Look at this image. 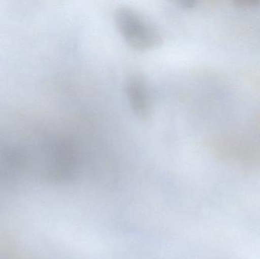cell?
<instances>
[{
    "mask_svg": "<svg viewBox=\"0 0 260 259\" xmlns=\"http://www.w3.org/2000/svg\"><path fill=\"white\" fill-rule=\"evenodd\" d=\"M235 3L242 7H254L260 4V1L258 0H237Z\"/></svg>",
    "mask_w": 260,
    "mask_h": 259,
    "instance_id": "cell-3",
    "label": "cell"
},
{
    "mask_svg": "<svg viewBox=\"0 0 260 259\" xmlns=\"http://www.w3.org/2000/svg\"><path fill=\"white\" fill-rule=\"evenodd\" d=\"M123 91L131 109L132 114L139 120L145 121L153 110V95L145 75L133 72L128 76L124 82Z\"/></svg>",
    "mask_w": 260,
    "mask_h": 259,
    "instance_id": "cell-2",
    "label": "cell"
},
{
    "mask_svg": "<svg viewBox=\"0 0 260 259\" xmlns=\"http://www.w3.org/2000/svg\"><path fill=\"white\" fill-rule=\"evenodd\" d=\"M113 22L123 43L138 52L153 51L165 42L161 30L151 20L133 8L119 6L113 12Z\"/></svg>",
    "mask_w": 260,
    "mask_h": 259,
    "instance_id": "cell-1",
    "label": "cell"
}]
</instances>
